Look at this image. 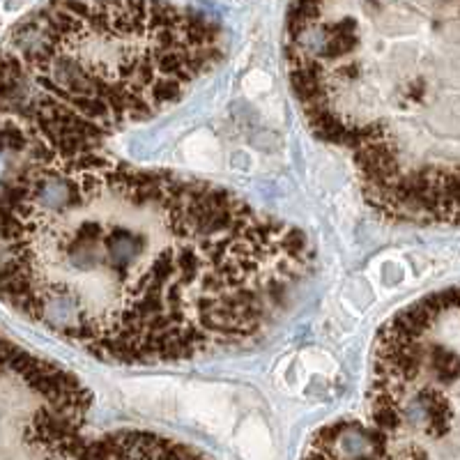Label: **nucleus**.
I'll return each instance as SVG.
<instances>
[{
  "label": "nucleus",
  "mask_w": 460,
  "mask_h": 460,
  "mask_svg": "<svg viewBox=\"0 0 460 460\" xmlns=\"http://www.w3.org/2000/svg\"><path fill=\"white\" fill-rule=\"evenodd\" d=\"M62 412L35 417L25 439L42 460H209L189 446L146 433H120L100 439H81Z\"/></svg>",
  "instance_id": "obj_3"
},
{
  "label": "nucleus",
  "mask_w": 460,
  "mask_h": 460,
  "mask_svg": "<svg viewBox=\"0 0 460 460\" xmlns=\"http://www.w3.org/2000/svg\"><path fill=\"white\" fill-rule=\"evenodd\" d=\"M219 56V28L173 5H46L5 49L8 148L28 161L90 154L182 100Z\"/></svg>",
  "instance_id": "obj_2"
},
{
  "label": "nucleus",
  "mask_w": 460,
  "mask_h": 460,
  "mask_svg": "<svg viewBox=\"0 0 460 460\" xmlns=\"http://www.w3.org/2000/svg\"><path fill=\"white\" fill-rule=\"evenodd\" d=\"M308 262L304 235L238 196L97 152L28 161L5 192V299L124 364L258 336Z\"/></svg>",
  "instance_id": "obj_1"
}]
</instances>
